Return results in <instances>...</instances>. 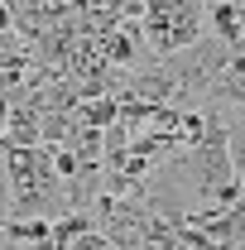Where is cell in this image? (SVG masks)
Returning <instances> with one entry per match:
<instances>
[{
    "mask_svg": "<svg viewBox=\"0 0 245 250\" xmlns=\"http://www.w3.org/2000/svg\"><path fill=\"white\" fill-rule=\"evenodd\" d=\"M140 34H144L149 53L173 58V53L192 48L197 39H207V10H202V0H144Z\"/></svg>",
    "mask_w": 245,
    "mask_h": 250,
    "instance_id": "6da1fadb",
    "label": "cell"
},
{
    "mask_svg": "<svg viewBox=\"0 0 245 250\" xmlns=\"http://www.w3.org/2000/svg\"><path fill=\"white\" fill-rule=\"evenodd\" d=\"M187 226H197L216 250L245 246V197H241V202H231V207H221V212H202V217H192Z\"/></svg>",
    "mask_w": 245,
    "mask_h": 250,
    "instance_id": "7a4b0ae2",
    "label": "cell"
},
{
    "mask_svg": "<svg viewBox=\"0 0 245 250\" xmlns=\"http://www.w3.org/2000/svg\"><path fill=\"white\" fill-rule=\"evenodd\" d=\"M226 149H231V168H236V178H241V188H245V125L241 121L226 125Z\"/></svg>",
    "mask_w": 245,
    "mask_h": 250,
    "instance_id": "3957f363",
    "label": "cell"
},
{
    "mask_svg": "<svg viewBox=\"0 0 245 250\" xmlns=\"http://www.w3.org/2000/svg\"><path fill=\"white\" fill-rule=\"evenodd\" d=\"M10 217H15V207H10V178H5V159H0V241L10 231Z\"/></svg>",
    "mask_w": 245,
    "mask_h": 250,
    "instance_id": "277c9868",
    "label": "cell"
},
{
    "mask_svg": "<svg viewBox=\"0 0 245 250\" xmlns=\"http://www.w3.org/2000/svg\"><path fill=\"white\" fill-rule=\"evenodd\" d=\"M226 72L245 77V43H236V48H231V62H226Z\"/></svg>",
    "mask_w": 245,
    "mask_h": 250,
    "instance_id": "5b68a950",
    "label": "cell"
},
{
    "mask_svg": "<svg viewBox=\"0 0 245 250\" xmlns=\"http://www.w3.org/2000/svg\"><path fill=\"white\" fill-rule=\"evenodd\" d=\"M0 250H24V246H15V241H0Z\"/></svg>",
    "mask_w": 245,
    "mask_h": 250,
    "instance_id": "8992f818",
    "label": "cell"
},
{
    "mask_svg": "<svg viewBox=\"0 0 245 250\" xmlns=\"http://www.w3.org/2000/svg\"><path fill=\"white\" fill-rule=\"evenodd\" d=\"M236 121H241V125H245V106H241V111H236Z\"/></svg>",
    "mask_w": 245,
    "mask_h": 250,
    "instance_id": "52a82bcc",
    "label": "cell"
},
{
    "mask_svg": "<svg viewBox=\"0 0 245 250\" xmlns=\"http://www.w3.org/2000/svg\"><path fill=\"white\" fill-rule=\"evenodd\" d=\"M226 250H245V246H226Z\"/></svg>",
    "mask_w": 245,
    "mask_h": 250,
    "instance_id": "ba28073f",
    "label": "cell"
}]
</instances>
